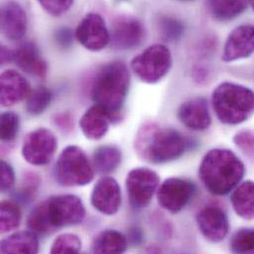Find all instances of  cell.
I'll return each mask as SVG.
<instances>
[{
	"instance_id": "obj_1",
	"label": "cell",
	"mask_w": 254,
	"mask_h": 254,
	"mask_svg": "<svg viewBox=\"0 0 254 254\" xmlns=\"http://www.w3.org/2000/svg\"><path fill=\"white\" fill-rule=\"evenodd\" d=\"M86 210L82 200L72 194L52 196L37 205L27 219V227L37 235L76 226L83 222Z\"/></svg>"
},
{
	"instance_id": "obj_2",
	"label": "cell",
	"mask_w": 254,
	"mask_h": 254,
	"mask_svg": "<svg viewBox=\"0 0 254 254\" xmlns=\"http://www.w3.org/2000/svg\"><path fill=\"white\" fill-rule=\"evenodd\" d=\"M189 148L188 139L178 130L162 127L155 123H146L138 128L134 138L137 156L152 164L174 161Z\"/></svg>"
},
{
	"instance_id": "obj_3",
	"label": "cell",
	"mask_w": 254,
	"mask_h": 254,
	"mask_svg": "<svg viewBox=\"0 0 254 254\" xmlns=\"http://www.w3.org/2000/svg\"><path fill=\"white\" fill-rule=\"evenodd\" d=\"M198 173L208 192L216 196H224L242 182L246 174V166L234 151L213 148L202 158Z\"/></svg>"
},
{
	"instance_id": "obj_4",
	"label": "cell",
	"mask_w": 254,
	"mask_h": 254,
	"mask_svg": "<svg viewBox=\"0 0 254 254\" xmlns=\"http://www.w3.org/2000/svg\"><path fill=\"white\" fill-rule=\"evenodd\" d=\"M129 82L127 65L120 61L105 64L93 78L90 92L92 100L108 111L113 122L121 118Z\"/></svg>"
},
{
	"instance_id": "obj_5",
	"label": "cell",
	"mask_w": 254,
	"mask_h": 254,
	"mask_svg": "<svg viewBox=\"0 0 254 254\" xmlns=\"http://www.w3.org/2000/svg\"><path fill=\"white\" fill-rule=\"evenodd\" d=\"M212 105L221 123L240 125L254 116V91L247 86L226 81L214 89Z\"/></svg>"
},
{
	"instance_id": "obj_6",
	"label": "cell",
	"mask_w": 254,
	"mask_h": 254,
	"mask_svg": "<svg viewBox=\"0 0 254 254\" xmlns=\"http://www.w3.org/2000/svg\"><path fill=\"white\" fill-rule=\"evenodd\" d=\"M55 181L64 187H79L94 178V169L85 151L77 145L63 149L53 168Z\"/></svg>"
},
{
	"instance_id": "obj_7",
	"label": "cell",
	"mask_w": 254,
	"mask_h": 254,
	"mask_svg": "<svg viewBox=\"0 0 254 254\" xmlns=\"http://www.w3.org/2000/svg\"><path fill=\"white\" fill-rule=\"evenodd\" d=\"M170 50L162 44L147 47L130 62V68L139 80L147 84L159 82L172 67Z\"/></svg>"
},
{
	"instance_id": "obj_8",
	"label": "cell",
	"mask_w": 254,
	"mask_h": 254,
	"mask_svg": "<svg viewBox=\"0 0 254 254\" xmlns=\"http://www.w3.org/2000/svg\"><path fill=\"white\" fill-rule=\"evenodd\" d=\"M160 178L156 171L147 167L131 169L126 177L129 204L134 209L146 208L159 187Z\"/></svg>"
},
{
	"instance_id": "obj_9",
	"label": "cell",
	"mask_w": 254,
	"mask_h": 254,
	"mask_svg": "<svg viewBox=\"0 0 254 254\" xmlns=\"http://www.w3.org/2000/svg\"><path fill=\"white\" fill-rule=\"evenodd\" d=\"M58 148V138L49 128L39 127L30 131L23 140L21 153L25 161L34 166L51 162Z\"/></svg>"
},
{
	"instance_id": "obj_10",
	"label": "cell",
	"mask_w": 254,
	"mask_h": 254,
	"mask_svg": "<svg viewBox=\"0 0 254 254\" xmlns=\"http://www.w3.org/2000/svg\"><path fill=\"white\" fill-rule=\"evenodd\" d=\"M195 184L187 179L170 177L165 179L156 191L157 202L165 211L177 214L181 212L196 194Z\"/></svg>"
},
{
	"instance_id": "obj_11",
	"label": "cell",
	"mask_w": 254,
	"mask_h": 254,
	"mask_svg": "<svg viewBox=\"0 0 254 254\" xmlns=\"http://www.w3.org/2000/svg\"><path fill=\"white\" fill-rule=\"evenodd\" d=\"M75 39L88 51L99 52L111 42V34L105 20L97 13H88L75 30Z\"/></svg>"
},
{
	"instance_id": "obj_12",
	"label": "cell",
	"mask_w": 254,
	"mask_h": 254,
	"mask_svg": "<svg viewBox=\"0 0 254 254\" xmlns=\"http://www.w3.org/2000/svg\"><path fill=\"white\" fill-rule=\"evenodd\" d=\"M196 223L202 236L209 242H223L230 232L227 213L219 206L209 205L201 209L196 216Z\"/></svg>"
},
{
	"instance_id": "obj_13",
	"label": "cell",
	"mask_w": 254,
	"mask_h": 254,
	"mask_svg": "<svg viewBox=\"0 0 254 254\" xmlns=\"http://www.w3.org/2000/svg\"><path fill=\"white\" fill-rule=\"evenodd\" d=\"M90 202L100 214L115 216L122 205V193L117 180L111 176L100 178L93 187Z\"/></svg>"
},
{
	"instance_id": "obj_14",
	"label": "cell",
	"mask_w": 254,
	"mask_h": 254,
	"mask_svg": "<svg viewBox=\"0 0 254 254\" xmlns=\"http://www.w3.org/2000/svg\"><path fill=\"white\" fill-rule=\"evenodd\" d=\"M254 53V25L245 24L237 27L229 35L222 60L233 63L250 58Z\"/></svg>"
},
{
	"instance_id": "obj_15",
	"label": "cell",
	"mask_w": 254,
	"mask_h": 254,
	"mask_svg": "<svg viewBox=\"0 0 254 254\" xmlns=\"http://www.w3.org/2000/svg\"><path fill=\"white\" fill-rule=\"evenodd\" d=\"M180 123L192 130H205L212 125V117L208 101L203 97H195L183 102L177 111Z\"/></svg>"
},
{
	"instance_id": "obj_16",
	"label": "cell",
	"mask_w": 254,
	"mask_h": 254,
	"mask_svg": "<svg viewBox=\"0 0 254 254\" xmlns=\"http://www.w3.org/2000/svg\"><path fill=\"white\" fill-rule=\"evenodd\" d=\"M111 41L115 48L120 50H131L137 47L144 35L141 23L132 17H118L112 26Z\"/></svg>"
},
{
	"instance_id": "obj_17",
	"label": "cell",
	"mask_w": 254,
	"mask_h": 254,
	"mask_svg": "<svg viewBox=\"0 0 254 254\" xmlns=\"http://www.w3.org/2000/svg\"><path fill=\"white\" fill-rule=\"evenodd\" d=\"M27 79L17 70L7 69L0 76V102L3 107L14 106L27 99L31 93Z\"/></svg>"
},
{
	"instance_id": "obj_18",
	"label": "cell",
	"mask_w": 254,
	"mask_h": 254,
	"mask_svg": "<svg viewBox=\"0 0 254 254\" xmlns=\"http://www.w3.org/2000/svg\"><path fill=\"white\" fill-rule=\"evenodd\" d=\"M1 31L11 40H21L28 28L27 14L21 4L15 0H8L1 7Z\"/></svg>"
},
{
	"instance_id": "obj_19",
	"label": "cell",
	"mask_w": 254,
	"mask_h": 254,
	"mask_svg": "<svg viewBox=\"0 0 254 254\" xmlns=\"http://www.w3.org/2000/svg\"><path fill=\"white\" fill-rule=\"evenodd\" d=\"M14 63L27 74L39 79H45L47 76V63L33 43H25L14 52Z\"/></svg>"
},
{
	"instance_id": "obj_20",
	"label": "cell",
	"mask_w": 254,
	"mask_h": 254,
	"mask_svg": "<svg viewBox=\"0 0 254 254\" xmlns=\"http://www.w3.org/2000/svg\"><path fill=\"white\" fill-rule=\"evenodd\" d=\"M111 122L113 121L108 111L102 106L95 104L82 115L79 127L86 138L98 140L106 135Z\"/></svg>"
},
{
	"instance_id": "obj_21",
	"label": "cell",
	"mask_w": 254,
	"mask_h": 254,
	"mask_svg": "<svg viewBox=\"0 0 254 254\" xmlns=\"http://www.w3.org/2000/svg\"><path fill=\"white\" fill-rule=\"evenodd\" d=\"M39 252L37 234L32 231L14 233L1 241L0 253L3 254H36Z\"/></svg>"
},
{
	"instance_id": "obj_22",
	"label": "cell",
	"mask_w": 254,
	"mask_h": 254,
	"mask_svg": "<svg viewBox=\"0 0 254 254\" xmlns=\"http://www.w3.org/2000/svg\"><path fill=\"white\" fill-rule=\"evenodd\" d=\"M231 202L239 217L246 221L254 220V181L240 183L232 191Z\"/></svg>"
},
{
	"instance_id": "obj_23",
	"label": "cell",
	"mask_w": 254,
	"mask_h": 254,
	"mask_svg": "<svg viewBox=\"0 0 254 254\" xmlns=\"http://www.w3.org/2000/svg\"><path fill=\"white\" fill-rule=\"evenodd\" d=\"M127 249V238L116 230H106L99 233L91 246L92 253L97 254H124Z\"/></svg>"
},
{
	"instance_id": "obj_24",
	"label": "cell",
	"mask_w": 254,
	"mask_h": 254,
	"mask_svg": "<svg viewBox=\"0 0 254 254\" xmlns=\"http://www.w3.org/2000/svg\"><path fill=\"white\" fill-rule=\"evenodd\" d=\"M122 150L116 145H101L97 147L92 156L94 169L100 174L114 172L122 163Z\"/></svg>"
},
{
	"instance_id": "obj_25",
	"label": "cell",
	"mask_w": 254,
	"mask_h": 254,
	"mask_svg": "<svg viewBox=\"0 0 254 254\" xmlns=\"http://www.w3.org/2000/svg\"><path fill=\"white\" fill-rule=\"evenodd\" d=\"M211 14L217 20L228 21L241 15L248 7V0H207Z\"/></svg>"
},
{
	"instance_id": "obj_26",
	"label": "cell",
	"mask_w": 254,
	"mask_h": 254,
	"mask_svg": "<svg viewBox=\"0 0 254 254\" xmlns=\"http://www.w3.org/2000/svg\"><path fill=\"white\" fill-rule=\"evenodd\" d=\"M22 214L19 206L12 202L4 200L0 204V232L7 234L17 230L21 224Z\"/></svg>"
},
{
	"instance_id": "obj_27",
	"label": "cell",
	"mask_w": 254,
	"mask_h": 254,
	"mask_svg": "<svg viewBox=\"0 0 254 254\" xmlns=\"http://www.w3.org/2000/svg\"><path fill=\"white\" fill-rule=\"evenodd\" d=\"M53 94L50 89L41 86L33 90L26 100L25 109L31 116H39L43 114L51 105Z\"/></svg>"
},
{
	"instance_id": "obj_28",
	"label": "cell",
	"mask_w": 254,
	"mask_h": 254,
	"mask_svg": "<svg viewBox=\"0 0 254 254\" xmlns=\"http://www.w3.org/2000/svg\"><path fill=\"white\" fill-rule=\"evenodd\" d=\"M82 249V242L75 234L60 235L53 243L50 253L53 254H78Z\"/></svg>"
},
{
	"instance_id": "obj_29",
	"label": "cell",
	"mask_w": 254,
	"mask_h": 254,
	"mask_svg": "<svg viewBox=\"0 0 254 254\" xmlns=\"http://www.w3.org/2000/svg\"><path fill=\"white\" fill-rule=\"evenodd\" d=\"M230 249L235 254H254V229L237 231L231 239Z\"/></svg>"
},
{
	"instance_id": "obj_30",
	"label": "cell",
	"mask_w": 254,
	"mask_h": 254,
	"mask_svg": "<svg viewBox=\"0 0 254 254\" xmlns=\"http://www.w3.org/2000/svg\"><path fill=\"white\" fill-rule=\"evenodd\" d=\"M0 137L4 143H10L15 140L20 128L19 116L11 111L1 114L0 117Z\"/></svg>"
},
{
	"instance_id": "obj_31",
	"label": "cell",
	"mask_w": 254,
	"mask_h": 254,
	"mask_svg": "<svg viewBox=\"0 0 254 254\" xmlns=\"http://www.w3.org/2000/svg\"><path fill=\"white\" fill-rule=\"evenodd\" d=\"M41 184V178L37 173L27 172L23 176L20 188L16 191L15 197L22 203H29L34 199Z\"/></svg>"
},
{
	"instance_id": "obj_32",
	"label": "cell",
	"mask_w": 254,
	"mask_h": 254,
	"mask_svg": "<svg viewBox=\"0 0 254 254\" xmlns=\"http://www.w3.org/2000/svg\"><path fill=\"white\" fill-rule=\"evenodd\" d=\"M160 35L166 41H176L180 39L184 32V27L180 21L171 17H162L158 22Z\"/></svg>"
},
{
	"instance_id": "obj_33",
	"label": "cell",
	"mask_w": 254,
	"mask_h": 254,
	"mask_svg": "<svg viewBox=\"0 0 254 254\" xmlns=\"http://www.w3.org/2000/svg\"><path fill=\"white\" fill-rule=\"evenodd\" d=\"M42 8L50 15L59 17L66 13L74 0H37Z\"/></svg>"
},
{
	"instance_id": "obj_34",
	"label": "cell",
	"mask_w": 254,
	"mask_h": 254,
	"mask_svg": "<svg viewBox=\"0 0 254 254\" xmlns=\"http://www.w3.org/2000/svg\"><path fill=\"white\" fill-rule=\"evenodd\" d=\"M15 184V172L10 163L2 160L0 163V188L1 192L10 191Z\"/></svg>"
},
{
	"instance_id": "obj_35",
	"label": "cell",
	"mask_w": 254,
	"mask_h": 254,
	"mask_svg": "<svg viewBox=\"0 0 254 254\" xmlns=\"http://www.w3.org/2000/svg\"><path fill=\"white\" fill-rule=\"evenodd\" d=\"M234 141L238 147H240L243 151L248 153L254 151V133L251 130H243L238 132L235 137Z\"/></svg>"
},
{
	"instance_id": "obj_36",
	"label": "cell",
	"mask_w": 254,
	"mask_h": 254,
	"mask_svg": "<svg viewBox=\"0 0 254 254\" xmlns=\"http://www.w3.org/2000/svg\"><path fill=\"white\" fill-rule=\"evenodd\" d=\"M54 124L63 131L73 129V117L69 113H59L53 118Z\"/></svg>"
},
{
	"instance_id": "obj_37",
	"label": "cell",
	"mask_w": 254,
	"mask_h": 254,
	"mask_svg": "<svg viewBox=\"0 0 254 254\" xmlns=\"http://www.w3.org/2000/svg\"><path fill=\"white\" fill-rule=\"evenodd\" d=\"M56 41L62 48H69L73 41L72 31L69 28H62L56 32Z\"/></svg>"
},
{
	"instance_id": "obj_38",
	"label": "cell",
	"mask_w": 254,
	"mask_h": 254,
	"mask_svg": "<svg viewBox=\"0 0 254 254\" xmlns=\"http://www.w3.org/2000/svg\"><path fill=\"white\" fill-rule=\"evenodd\" d=\"M128 240L134 246H139L143 242L142 231L138 228H131L128 232Z\"/></svg>"
},
{
	"instance_id": "obj_39",
	"label": "cell",
	"mask_w": 254,
	"mask_h": 254,
	"mask_svg": "<svg viewBox=\"0 0 254 254\" xmlns=\"http://www.w3.org/2000/svg\"><path fill=\"white\" fill-rule=\"evenodd\" d=\"M14 52L10 49H8L5 46L1 47V56H0V60H1V64H7L8 63L14 62Z\"/></svg>"
},
{
	"instance_id": "obj_40",
	"label": "cell",
	"mask_w": 254,
	"mask_h": 254,
	"mask_svg": "<svg viewBox=\"0 0 254 254\" xmlns=\"http://www.w3.org/2000/svg\"><path fill=\"white\" fill-rule=\"evenodd\" d=\"M249 1H250L251 5H252V7H253V9L254 10V0H249Z\"/></svg>"
},
{
	"instance_id": "obj_41",
	"label": "cell",
	"mask_w": 254,
	"mask_h": 254,
	"mask_svg": "<svg viewBox=\"0 0 254 254\" xmlns=\"http://www.w3.org/2000/svg\"><path fill=\"white\" fill-rule=\"evenodd\" d=\"M181 1H187V0H181Z\"/></svg>"
}]
</instances>
